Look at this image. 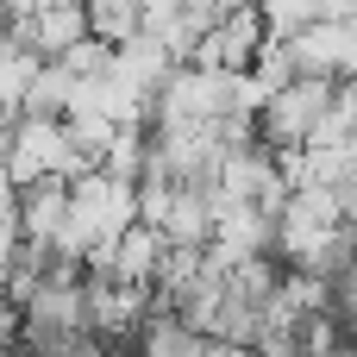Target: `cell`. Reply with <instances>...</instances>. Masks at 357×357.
I'll list each match as a JSON object with an SVG mask.
<instances>
[{
    "mask_svg": "<svg viewBox=\"0 0 357 357\" xmlns=\"http://www.w3.org/2000/svg\"><path fill=\"white\" fill-rule=\"evenodd\" d=\"M138 351H144V357H201V351H207V339H201L195 326H182L176 314H144V326H138Z\"/></svg>",
    "mask_w": 357,
    "mask_h": 357,
    "instance_id": "2",
    "label": "cell"
},
{
    "mask_svg": "<svg viewBox=\"0 0 357 357\" xmlns=\"http://www.w3.org/2000/svg\"><path fill=\"white\" fill-rule=\"evenodd\" d=\"M107 357H144V351H138V345H113Z\"/></svg>",
    "mask_w": 357,
    "mask_h": 357,
    "instance_id": "3",
    "label": "cell"
},
{
    "mask_svg": "<svg viewBox=\"0 0 357 357\" xmlns=\"http://www.w3.org/2000/svg\"><path fill=\"white\" fill-rule=\"evenodd\" d=\"M264 6L257 0H245V6H232V13H220L207 31H201V44H195V56L188 63H201V69H251V56L264 50Z\"/></svg>",
    "mask_w": 357,
    "mask_h": 357,
    "instance_id": "1",
    "label": "cell"
}]
</instances>
